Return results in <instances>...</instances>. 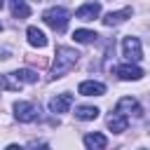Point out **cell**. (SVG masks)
<instances>
[{"instance_id": "obj_8", "label": "cell", "mask_w": 150, "mask_h": 150, "mask_svg": "<svg viewBox=\"0 0 150 150\" xmlns=\"http://www.w3.org/2000/svg\"><path fill=\"white\" fill-rule=\"evenodd\" d=\"M70 105H73V94H68V91H63V94H59V96H54V98L49 101V110H52L54 115L68 112Z\"/></svg>"}, {"instance_id": "obj_7", "label": "cell", "mask_w": 150, "mask_h": 150, "mask_svg": "<svg viewBox=\"0 0 150 150\" xmlns=\"http://www.w3.org/2000/svg\"><path fill=\"white\" fill-rule=\"evenodd\" d=\"M115 73H117L120 80H127V82H136V80L143 77V70L138 66H134V63H122V66L115 68Z\"/></svg>"}, {"instance_id": "obj_3", "label": "cell", "mask_w": 150, "mask_h": 150, "mask_svg": "<svg viewBox=\"0 0 150 150\" xmlns=\"http://www.w3.org/2000/svg\"><path fill=\"white\" fill-rule=\"evenodd\" d=\"M68 19H70V14H68L66 7H49V9L42 14V21H45L49 28H54L56 33H61V30L68 26Z\"/></svg>"}, {"instance_id": "obj_2", "label": "cell", "mask_w": 150, "mask_h": 150, "mask_svg": "<svg viewBox=\"0 0 150 150\" xmlns=\"http://www.w3.org/2000/svg\"><path fill=\"white\" fill-rule=\"evenodd\" d=\"M35 82H38V73L30 70V68H21V70H14V73L2 75L0 87L5 91H19L23 84H35Z\"/></svg>"}, {"instance_id": "obj_10", "label": "cell", "mask_w": 150, "mask_h": 150, "mask_svg": "<svg viewBox=\"0 0 150 150\" xmlns=\"http://www.w3.org/2000/svg\"><path fill=\"white\" fill-rule=\"evenodd\" d=\"M101 14V5L98 2H84L77 12H75V16L80 19V21H91V19H96Z\"/></svg>"}, {"instance_id": "obj_17", "label": "cell", "mask_w": 150, "mask_h": 150, "mask_svg": "<svg viewBox=\"0 0 150 150\" xmlns=\"http://www.w3.org/2000/svg\"><path fill=\"white\" fill-rule=\"evenodd\" d=\"M98 35L94 33V30H87V28H77L75 33H73V40L75 42H82V45H87V42H94Z\"/></svg>"}, {"instance_id": "obj_18", "label": "cell", "mask_w": 150, "mask_h": 150, "mask_svg": "<svg viewBox=\"0 0 150 150\" xmlns=\"http://www.w3.org/2000/svg\"><path fill=\"white\" fill-rule=\"evenodd\" d=\"M2 5H5V0H0V9H2Z\"/></svg>"}, {"instance_id": "obj_1", "label": "cell", "mask_w": 150, "mask_h": 150, "mask_svg": "<svg viewBox=\"0 0 150 150\" xmlns=\"http://www.w3.org/2000/svg\"><path fill=\"white\" fill-rule=\"evenodd\" d=\"M77 59H80V54L73 47H59L56 54H54V63H52V80H59V77L68 75L75 68Z\"/></svg>"}, {"instance_id": "obj_9", "label": "cell", "mask_w": 150, "mask_h": 150, "mask_svg": "<svg viewBox=\"0 0 150 150\" xmlns=\"http://www.w3.org/2000/svg\"><path fill=\"white\" fill-rule=\"evenodd\" d=\"M77 91L82 96H103L105 94V84L103 82H96V80H84V82H80Z\"/></svg>"}, {"instance_id": "obj_4", "label": "cell", "mask_w": 150, "mask_h": 150, "mask_svg": "<svg viewBox=\"0 0 150 150\" xmlns=\"http://www.w3.org/2000/svg\"><path fill=\"white\" fill-rule=\"evenodd\" d=\"M40 115V108L30 101H16L14 103V117L19 122H35Z\"/></svg>"}, {"instance_id": "obj_16", "label": "cell", "mask_w": 150, "mask_h": 150, "mask_svg": "<svg viewBox=\"0 0 150 150\" xmlns=\"http://www.w3.org/2000/svg\"><path fill=\"white\" fill-rule=\"evenodd\" d=\"M98 112H101V110H98L96 105H80V108H75V117H77V120H84V122H87V120H96Z\"/></svg>"}, {"instance_id": "obj_15", "label": "cell", "mask_w": 150, "mask_h": 150, "mask_svg": "<svg viewBox=\"0 0 150 150\" xmlns=\"http://www.w3.org/2000/svg\"><path fill=\"white\" fill-rule=\"evenodd\" d=\"M9 9L16 19H26L30 16V7L26 5V0H9Z\"/></svg>"}, {"instance_id": "obj_12", "label": "cell", "mask_w": 150, "mask_h": 150, "mask_svg": "<svg viewBox=\"0 0 150 150\" xmlns=\"http://www.w3.org/2000/svg\"><path fill=\"white\" fill-rule=\"evenodd\" d=\"M131 16V7H124V9H120V12H108L105 16H103V23L105 26H117V23H122L124 19H129Z\"/></svg>"}, {"instance_id": "obj_20", "label": "cell", "mask_w": 150, "mask_h": 150, "mask_svg": "<svg viewBox=\"0 0 150 150\" xmlns=\"http://www.w3.org/2000/svg\"><path fill=\"white\" fill-rule=\"evenodd\" d=\"M35 2H40V0H35Z\"/></svg>"}, {"instance_id": "obj_13", "label": "cell", "mask_w": 150, "mask_h": 150, "mask_svg": "<svg viewBox=\"0 0 150 150\" xmlns=\"http://www.w3.org/2000/svg\"><path fill=\"white\" fill-rule=\"evenodd\" d=\"M84 145H87L89 150H103V148L108 145V138H105L103 134L94 131V134H87V136H84Z\"/></svg>"}, {"instance_id": "obj_5", "label": "cell", "mask_w": 150, "mask_h": 150, "mask_svg": "<svg viewBox=\"0 0 150 150\" xmlns=\"http://www.w3.org/2000/svg\"><path fill=\"white\" fill-rule=\"evenodd\" d=\"M122 54H124L129 61H138V59H143V52H141V40H138V38H134V35L124 38V40H122Z\"/></svg>"}, {"instance_id": "obj_19", "label": "cell", "mask_w": 150, "mask_h": 150, "mask_svg": "<svg viewBox=\"0 0 150 150\" xmlns=\"http://www.w3.org/2000/svg\"><path fill=\"white\" fill-rule=\"evenodd\" d=\"M0 30H2V23H0Z\"/></svg>"}, {"instance_id": "obj_14", "label": "cell", "mask_w": 150, "mask_h": 150, "mask_svg": "<svg viewBox=\"0 0 150 150\" xmlns=\"http://www.w3.org/2000/svg\"><path fill=\"white\" fill-rule=\"evenodd\" d=\"M26 35H28V42H30L33 47H40V49L47 47V35H45L38 26H30V28L26 30Z\"/></svg>"}, {"instance_id": "obj_11", "label": "cell", "mask_w": 150, "mask_h": 150, "mask_svg": "<svg viewBox=\"0 0 150 150\" xmlns=\"http://www.w3.org/2000/svg\"><path fill=\"white\" fill-rule=\"evenodd\" d=\"M127 127H129V117H127V115L115 112V115L108 117V129H110L112 134H122V131H127Z\"/></svg>"}, {"instance_id": "obj_6", "label": "cell", "mask_w": 150, "mask_h": 150, "mask_svg": "<svg viewBox=\"0 0 150 150\" xmlns=\"http://www.w3.org/2000/svg\"><path fill=\"white\" fill-rule=\"evenodd\" d=\"M115 112H122V115H134V117H141V112H143V108H141V103L136 101V98H131V96H124V98H120L117 101V108H115Z\"/></svg>"}]
</instances>
